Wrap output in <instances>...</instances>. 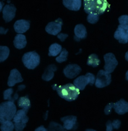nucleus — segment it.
<instances>
[{
	"instance_id": "20",
	"label": "nucleus",
	"mask_w": 128,
	"mask_h": 131,
	"mask_svg": "<svg viewBox=\"0 0 128 131\" xmlns=\"http://www.w3.org/2000/svg\"><path fill=\"white\" fill-rule=\"evenodd\" d=\"M27 44L26 37L24 35L19 34L15 37L14 46L17 49H22L24 48Z\"/></svg>"
},
{
	"instance_id": "31",
	"label": "nucleus",
	"mask_w": 128,
	"mask_h": 131,
	"mask_svg": "<svg viewBox=\"0 0 128 131\" xmlns=\"http://www.w3.org/2000/svg\"><path fill=\"white\" fill-rule=\"evenodd\" d=\"M114 103H110L108 104L104 109V112L106 115H109L111 114L112 109L113 108Z\"/></svg>"
},
{
	"instance_id": "43",
	"label": "nucleus",
	"mask_w": 128,
	"mask_h": 131,
	"mask_svg": "<svg viewBox=\"0 0 128 131\" xmlns=\"http://www.w3.org/2000/svg\"></svg>"
},
{
	"instance_id": "21",
	"label": "nucleus",
	"mask_w": 128,
	"mask_h": 131,
	"mask_svg": "<svg viewBox=\"0 0 128 131\" xmlns=\"http://www.w3.org/2000/svg\"><path fill=\"white\" fill-rule=\"evenodd\" d=\"M17 104L19 107L22 108L27 113L31 107L30 101L27 96L20 97L18 101Z\"/></svg>"
},
{
	"instance_id": "22",
	"label": "nucleus",
	"mask_w": 128,
	"mask_h": 131,
	"mask_svg": "<svg viewBox=\"0 0 128 131\" xmlns=\"http://www.w3.org/2000/svg\"><path fill=\"white\" fill-rule=\"evenodd\" d=\"M62 47L58 43L51 45L49 48L48 55L50 57H56L62 51Z\"/></svg>"
},
{
	"instance_id": "1",
	"label": "nucleus",
	"mask_w": 128,
	"mask_h": 131,
	"mask_svg": "<svg viewBox=\"0 0 128 131\" xmlns=\"http://www.w3.org/2000/svg\"><path fill=\"white\" fill-rule=\"evenodd\" d=\"M51 86L53 90H56L61 97L68 101H72L76 100L80 94L79 89L71 83L59 86L55 84Z\"/></svg>"
},
{
	"instance_id": "40",
	"label": "nucleus",
	"mask_w": 128,
	"mask_h": 131,
	"mask_svg": "<svg viewBox=\"0 0 128 131\" xmlns=\"http://www.w3.org/2000/svg\"><path fill=\"white\" fill-rule=\"evenodd\" d=\"M125 78H126V80L128 81V71L126 72Z\"/></svg>"
},
{
	"instance_id": "41",
	"label": "nucleus",
	"mask_w": 128,
	"mask_h": 131,
	"mask_svg": "<svg viewBox=\"0 0 128 131\" xmlns=\"http://www.w3.org/2000/svg\"><path fill=\"white\" fill-rule=\"evenodd\" d=\"M86 131H95V130H93V129H87V130H86Z\"/></svg>"
},
{
	"instance_id": "2",
	"label": "nucleus",
	"mask_w": 128,
	"mask_h": 131,
	"mask_svg": "<svg viewBox=\"0 0 128 131\" xmlns=\"http://www.w3.org/2000/svg\"><path fill=\"white\" fill-rule=\"evenodd\" d=\"M83 6L86 13L101 15L108 8L107 0H84Z\"/></svg>"
},
{
	"instance_id": "19",
	"label": "nucleus",
	"mask_w": 128,
	"mask_h": 131,
	"mask_svg": "<svg viewBox=\"0 0 128 131\" xmlns=\"http://www.w3.org/2000/svg\"><path fill=\"white\" fill-rule=\"evenodd\" d=\"M57 68L54 64L48 66L42 75V79L47 81H50L54 78V72L57 71Z\"/></svg>"
},
{
	"instance_id": "23",
	"label": "nucleus",
	"mask_w": 128,
	"mask_h": 131,
	"mask_svg": "<svg viewBox=\"0 0 128 131\" xmlns=\"http://www.w3.org/2000/svg\"><path fill=\"white\" fill-rule=\"evenodd\" d=\"M101 63V61L99 59L98 55L95 54H92L89 55L87 61V64L92 67H96Z\"/></svg>"
},
{
	"instance_id": "3",
	"label": "nucleus",
	"mask_w": 128,
	"mask_h": 131,
	"mask_svg": "<svg viewBox=\"0 0 128 131\" xmlns=\"http://www.w3.org/2000/svg\"><path fill=\"white\" fill-rule=\"evenodd\" d=\"M16 112L17 108L14 102L8 101L2 103L0 106L1 124L10 121L14 118Z\"/></svg>"
},
{
	"instance_id": "4",
	"label": "nucleus",
	"mask_w": 128,
	"mask_h": 131,
	"mask_svg": "<svg viewBox=\"0 0 128 131\" xmlns=\"http://www.w3.org/2000/svg\"><path fill=\"white\" fill-rule=\"evenodd\" d=\"M22 61L26 68L29 69H34L40 64V57L35 51H30L24 54Z\"/></svg>"
},
{
	"instance_id": "6",
	"label": "nucleus",
	"mask_w": 128,
	"mask_h": 131,
	"mask_svg": "<svg viewBox=\"0 0 128 131\" xmlns=\"http://www.w3.org/2000/svg\"><path fill=\"white\" fill-rule=\"evenodd\" d=\"M111 82V75L105 70H100L97 74L95 81L97 88H101L110 84Z\"/></svg>"
},
{
	"instance_id": "12",
	"label": "nucleus",
	"mask_w": 128,
	"mask_h": 131,
	"mask_svg": "<svg viewBox=\"0 0 128 131\" xmlns=\"http://www.w3.org/2000/svg\"><path fill=\"white\" fill-rule=\"evenodd\" d=\"M23 81L24 79L19 71L16 69H14L10 72L8 80L7 85L9 87H13L15 84L22 82Z\"/></svg>"
},
{
	"instance_id": "29",
	"label": "nucleus",
	"mask_w": 128,
	"mask_h": 131,
	"mask_svg": "<svg viewBox=\"0 0 128 131\" xmlns=\"http://www.w3.org/2000/svg\"><path fill=\"white\" fill-rule=\"evenodd\" d=\"M119 21L120 25L128 26V15H123L119 17Z\"/></svg>"
},
{
	"instance_id": "34",
	"label": "nucleus",
	"mask_w": 128,
	"mask_h": 131,
	"mask_svg": "<svg viewBox=\"0 0 128 131\" xmlns=\"http://www.w3.org/2000/svg\"><path fill=\"white\" fill-rule=\"evenodd\" d=\"M68 35L61 33V34L58 35L57 37L58 38H59L61 41L63 42V41H65V40L68 37Z\"/></svg>"
},
{
	"instance_id": "15",
	"label": "nucleus",
	"mask_w": 128,
	"mask_h": 131,
	"mask_svg": "<svg viewBox=\"0 0 128 131\" xmlns=\"http://www.w3.org/2000/svg\"><path fill=\"white\" fill-rule=\"evenodd\" d=\"M75 36L74 39L76 41H79L81 39L86 38L87 36L86 28L82 24H78L75 27L74 29Z\"/></svg>"
},
{
	"instance_id": "11",
	"label": "nucleus",
	"mask_w": 128,
	"mask_h": 131,
	"mask_svg": "<svg viewBox=\"0 0 128 131\" xmlns=\"http://www.w3.org/2000/svg\"><path fill=\"white\" fill-rule=\"evenodd\" d=\"M16 8L12 4H7L2 10L3 18L6 22H10L15 17Z\"/></svg>"
},
{
	"instance_id": "37",
	"label": "nucleus",
	"mask_w": 128,
	"mask_h": 131,
	"mask_svg": "<svg viewBox=\"0 0 128 131\" xmlns=\"http://www.w3.org/2000/svg\"><path fill=\"white\" fill-rule=\"evenodd\" d=\"M7 31L4 30V28H1V34H6L7 32Z\"/></svg>"
},
{
	"instance_id": "39",
	"label": "nucleus",
	"mask_w": 128,
	"mask_h": 131,
	"mask_svg": "<svg viewBox=\"0 0 128 131\" xmlns=\"http://www.w3.org/2000/svg\"><path fill=\"white\" fill-rule=\"evenodd\" d=\"M125 58L126 60L127 61H128V51L126 53V54H125Z\"/></svg>"
},
{
	"instance_id": "38",
	"label": "nucleus",
	"mask_w": 128,
	"mask_h": 131,
	"mask_svg": "<svg viewBox=\"0 0 128 131\" xmlns=\"http://www.w3.org/2000/svg\"><path fill=\"white\" fill-rule=\"evenodd\" d=\"M4 5V4L3 3V2H1V12L2 11V8H3Z\"/></svg>"
},
{
	"instance_id": "7",
	"label": "nucleus",
	"mask_w": 128,
	"mask_h": 131,
	"mask_svg": "<svg viewBox=\"0 0 128 131\" xmlns=\"http://www.w3.org/2000/svg\"><path fill=\"white\" fill-rule=\"evenodd\" d=\"M104 58L105 62V71L110 73L113 72L118 64L115 56L112 53H108L105 54Z\"/></svg>"
},
{
	"instance_id": "16",
	"label": "nucleus",
	"mask_w": 128,
	"mask_h": 131,
	"mask_svg": "<svg viewBox=\"0 0 128 131\" xmlns=\"http://www.w3.org/2000/svg\"><path fill=\"white\" fill-rule=\"evenodd\" d=\"M81 0H63L64 6L71 10H79L81 6Z\"/></svg>"
},
{
	"instance_id": "13",
	"label": "nucleus",
	"mask_w": 128,
	"mask_h": 131,
	"mask_svg": "<svg viewBox=\"0 0 128 131\" xmlns=\"http://www.w3.org/2000/svg\"><path fill=\"white\" fill-rule=\"evenodd\" d=\"M14 29L17 33L22 34L25 33L30 27V22L25 20H18L15 23Z\"/></svg>"
},
{
	"instance_id": "27",
	"label": "nucleus",
	"mask_w": 128,
	"mask_h": 131,
	"mask_svg": "<svg viewBox=\"0 0 128 131\" xmlns=\"http://www.w3.org/2000/svg\"><path fill=\"white\" fill-rule=\"evenodd\" d=\"M68 55V52L65 48H64L61 52L60 55L56 58V61L59 63H61L66 61L67 60Z\"/></svg>"
},
{
	"instance_id": "9",
	"label": "nucleus",
	"mask_w": 128,
	"mask_h": 131,
	"mask_svg": "<svg viewBox=\"0 0 128 131\" xmlns=\"http://www.w3.org/2000/svg\"><path fill=\"white\" fill-rule=\"evenodd\" d=\"M63 21L61 18L55 21L50 22L45 27V30L48 34L53 35H57L61 30Z\"/></svg>"
},
{
	"instance_id": "10",
	"label": "nucleus",
	"mask_w": 128,
	"mask_h": 131,
	"mask_svg": "<svg viewBox=\"0 0 128 131\" xmlns=\"http://www.w3.org/2000/svg\"><path fill=\"white\" fill-rule=\"evenodd\" d=\"M81 70L79 66L76 64H70L65 68L63 70V73L66 77L71 79L78 75Z\"/></svg>"
},
{
	"instance_id": "32",
	"label": "nucleus",
	"mask_w": 128,
	"mask_h": 131,
	"mask_svg": "<svg viewBox=\"0 0 128 131\" xmlns=\"http://www.w3.org/2000/svg\"><path fill=\"white\" fill-rule=\"evenodd\" d=\"M112 125L114 129H118L121 126V122L119 120H116L113 121L112 122Z\"/></svg>"
},
{
	"instance_id": "17",
	"label": "nucleus",
	"mask_w": 128,
	"mask_h": 131,
	"mask_svg": "<svg viewBox=\"0 0 128 131\" xmlns=\"http://www.w3.org/2000/svg\"><path fill=\"white\" fill-rule=\"evenodd\" d=\"M63 123V128L67 130H70L73 128L76 124L77 117L74 116H68L61 118Z\"/></svg>"
},
{
	"instance_id": "26",
	"label": "nucleus",
	"mask_w": 128,
	"mask_h": 131,
	"mask_svg": "<svg viewBox=\"0 0 128 131\" xmlns=\"http://www.w3.org/2000/svg\"><path fill=\"white\" fill-rule=\"evenodd\" d=\"M14 125L11 121H7L2 124L1 129L2 131H13Z\"/></svg>"
},
{
	"instance_id": "5",
	"label": "nucleus",
	"mask_w": 128,
	"mask_h": 131,
	"mask_svg": "<svg viewBox=\"0 0 128 131\" xmlns=\"http://www.w3.org/2000/svg\"><path fill=\"white\" fill-rule=\"evenodd\" d=\"M95 81L94 75L92 73H87L85 75H81L76 79L73 83L79 90L82 91L88 84L92 85Z\"/></svg>"
},
{
	"instance_id": "33",
	"label": "nucleus",
	"mask_w": 128,
	"mask_h": 131,
	"mask_svg": "<svg viewBox=\"0 0 128 131\" xmlns=\"http://www.w3.org/2000/svg\"><path fill=\"white\" fill-rule=\"evenodd\" d=\"M113 129L112 122L111 121H108L106 124V131H112Z\"/></svg>"
},
{
	"instance_id": "30",
	"label": "nucleus",
	"mask_w": 128,
	"mask_h": 131,
	"mask_svg": "<svg viewBox=\"0 0 128 131\" xmlns=\"http://www.w3.org/2000/svg\"><path fill=\"white\" fill-rule=\"evenodd\" d=\"M14 128L16 131H22L26 127V124L23 123H15Z\"/></svg>"
},
{
	"instance_id": "42",
	"label": "nucleus",
	"mask_w": 128,
	"mask_h": 131,
	"mask_svg": "<svg viewBox=\"0 0 128 131\" xmlns=\"http://www.w3.org/2000/svg\"><path fill=\"white\" fill-rule=\"evenodd\" d=\"M3 1H4V0H3Z\"/></svg>"
},
{
	"instance_id": "24",
	"label": "nucleus",
	"mask_w": 128,
	"mask_h": 131,
	"mask_svg": "<svg viewBox=\"0 0 128 131\" xmlns=\"http://www.w3.org/2000/svg\"><path fill=\"white\" fill-rule=\"evenodd\" d=\"M0 61L3 62L6 60L9 56L10 50L8 47L6 46H2L0 47Z\"/></svg>"
},
{
	"instance_id": "35",
	"label": "nucleus",
	"mask_w": 128,
	"mask_h": 131,
	"mask_svg": "<svg viewBox=\"0 0 128 131\" xmlns=\"http://www.w3.org/2000/svg\"><path fill=\"white\" fill-rule=\"evenodd\" d=\"M35 131H48V130L47 129L44 127V126L41 125L37 128Z\"/></svg>"
},
{
	"instance_id": "25",
	"label": "nucleus",
	"mask_w": 128,
	"mask_h": 131,
	"mask_svg": "<svg viewBox=\"0 0 128 131\" xmlns=\"http://www.w3.org/2000/svg\"><path fill=\"white\" fill-rule=\"evenodd\" d=\"M14 92V90L13 89L9 88L4 91V100H7L10 101L14 102L16 100L14 97H12V95Z\"/></svg>"
},
{
	"instance_id": "14",
	"label": "nucleus",
	"mask_w": 128,
	"mask_h": 131,
	"mask_svg": "<svg viewBox=\"0 0 128 131\" xmlns=\"http://www.w3.org/2000/svg\"><path fill=\"white\" fill-rule=\"evenodd\" d=\"M113 108L118 114H124L128 112V102L124 99H121L114 104Z\"/></svg>"
},
{
	"instance_id": "36",
	"label": "nucleus",
	"mask_w": 128,
	"mask_h": 131,
	"mask_svg": "<svg viewBox=\"0 0 128 131\" xmlns=\"http://www.w3.org/2000/svg\"><path fill=\"white\" fill-rule=\"evenodd\" d=\"M25 85H20L18 86V91H22L23 89H25Z\"/></svg>"
},
{
	"instance_id": "8",
	"label": "nucleus",
	"mask_w": 128,
	"mask_h": 131,
	"mask_svg": "<svg viewBox=\"0 0 128 131\" xmlns=\"http://www.w3.org/2000/svg\"><path fill=\"white\" fill-rule=\"evenodd\" d=\"M114 37L119 43H126L128 41V26L119 25L118 28L115 31Z\"/></svg>"
},
{
	"instance_id": "18",
	"label": "nucleus",
	"mask_w": 128,
	"mask_h": 131,
	"mask_svg": "<svg viewBox=\"0 0 128 131\" xmlns=\"http://www.w3.org/2000/svg\"><path fill=\"white\" fill-rule=\"evenodd\" d=\"M27 112L23 109L20 110L16 112L13 118V121L15 123H21L26 124L28 121V117L27 116Z\"/></svg>"
},
{
	"instance_id": "28",
	"label": "nucleus",
	"mask_w": 128,
	"mask_h": 131,
	"mask_svg": "<svg viewBox=\"0 0 128 131\" xmlns=\"http://www.w3.org/2000/svg\"><path fill=\"white\" fill-rule=\"evenodd\" d=\"M99 20V15L95 14H89L87 17V20L89 23L94 24L97 23Z\"/></svg>"
}]
</instances>
